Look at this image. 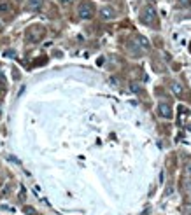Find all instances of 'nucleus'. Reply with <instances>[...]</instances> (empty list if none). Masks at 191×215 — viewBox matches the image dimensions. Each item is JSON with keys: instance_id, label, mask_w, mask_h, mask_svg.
Listing matches in <instances>:
<instances>
[{"instance_id": "nucleus-10", "label": "nucleus", "mask_w": 191, "mask_h": 215, "mask_svg": "<svg viewBox=\"0 0 191 215\" xmlns=\"http://www.w3.org/2000/svg\"><path fill=\"white\" fill-rule=\"evenodd\" d=\"M130 91L131 93H139V91H140V86L135 84V82H131V84H130Z\"/></svg>"}, {"instance_id": "nucleus-7", "label": "nucleus", "mask_w": 191, "mask_h": 215, "mask_svg": "<svg viewBox=\"0 0 191 215\" xmlns=\"http://www.w3.org/2000/svg\"><path fill=\"white\" fill-rule=\"evenodd\" d=\"M170 89H172V93H174L175 96H182V86H181L179 82H172Z\"/></svg>"}, {"instance_id": "nucleus-11", "label": "nucleus", "mask_w": 191, "mask_h": 215, "mask_svg": "<svg viewBox=\"0 0 191 215\" xmlns=\"http://www.w3.org/2000/svg\"><path fill=\"white\" fill-rule=\"evenodd\" d=\"M9 11V6L7 4H0V12H7Z\"/></svg>"}, {"instance_id": "nucleus-15", "label": "nucleus", "mask_w": 191, "mask_h": 215, "mask_svg": "<svg viewBox=\"0 0 191 215\" xmlns=\"http://www.w3.org/2000/svg\"><path fill=\"white\" fill-rule=\"evenodd\" d=\"M189 191H191V182H189Z\"/></svg>"}, {"instance_id": "nucleus-4", "label": "nucleus", "mask_w": 191, "mask_h": 215, "mask_svg": "<svg viewBox=\"0 0 191 215\" xmlns=\"http://www.w3.org/2000/svg\"><path fill=\"white\" fill-rule=\"evenodd\" d=\"M158 114L163 119H172V107H170L167 102L160 103V105H158Z\"/></svg>"}, {"instance_id": "nucleus-9", "label": "nucleus", "mask_w": 191, "mask_h": 215, "mask_svg": "<svg viewBox=\"0 0 191 215\" xmlns=\"http://www.w3.org/2000/svg\"><path fill=\"white\" fill-rule=\"evenodd\" d=\"M177 6H179V7H189L191 6V0H177Z\"/></svg>"}, {"instance_id": "nucleus-12", "label": "nucleus", "mask_w": 191, "mask_h": 215, "mask_svg": "<svg viewBox=\"0 0 191 215\" xmlns=\"http://www.w3.org/2000/svg\"><path fill=\"white\" fill-rule=\"evenodd\" d=\"M186 173H188V175L191 177V161L188 163V164H186Z\"/></svg>"}, {"instance_id": "nucleus-8", "label": "nucleus", "mask_w": 191, "mask_h": 215, "mask_svg": "<svg viewBox=\"0 0 191 215\" xmlns=\"http://www.w3.org/2000/svg\"><path fill=\"white\" fill-rule=\"evenodd\" d=\"M23 212H25L27 215H37L35 208H32V206H25V208H23Z\"/></svg>"}, {"instance_id": "nucleus-14", "label": "nucleus", "mask_w": 191, "mask_h": 215, "mask_svg": "<svg viewBox=\"0 0 191 215\" xmlns=\"http://www.w3.org/2000/svg\"><path fill=\"white\" fill-rule=\"evenodd\" d=\"M188 203H191V191H189V194H188Z\"/></svg>"}, {"instance_id": "nucleus-2", "label": "nucleus", "mask_w": 191, "mask_h": 215, "mask_svg": "<svg viewBox=\"0 0 191 215\" xmlns=\"http://www.w3.org/2000/svg\"><path fill=\"white\" fill-rule=\"evenodd\" d=\"M158 19V12L153 6H147L144 11H142V21L144 23H149V25H154Z\"/></svg>"}, {"instance_id": "nucleus-3", "label": "nucleus", "mask_w": 191, "mask_h": 215, "mask_svg": "<svg viewBox=\"0 0 191 215\" xmlns=\"http://www.w3.org/2000/svg\"><path fill=\"white\" fill-rule=\"evenodd\" d=\"M98 14H100V19H104V21H110V19L116 18V11L110 6H102Z\"/></svg>"}, {"instance_id": "nucleus-1", "label": "nucleus", "mask_w": 191, "mask_h": 215, "mask_svg": "<svg viewBox=\"0 0 191 215\" xmlns=\"http://www.w3.org/2000/svg\"><path fill=\"white\" fill-rule=\"evenodd\" d=\"M93 14H95V9H93V4H89V2H82L77 9V16L81 19H91Z\"/></svg>"}, {"instance_id": "nucleus-13", "label": "nucleus", "mask_w": 191, "mask_h": 215, "mask_svg": "<svg viewBox=\"0 0 191 215\" xmlns=\"http://www.w3.org/2000/svg\"><path fill=\"white\" fill-rule=\"evenodd\" d=\"M61 4H63V6H69V4H72V2H74V0H60Z\"/></svg>"}, {"instance_id": "nucleus-6", "label": "nucleus", "mask_w": 191, "mask_h": 215, "mask_svg": "<svg viewBox=\"0 0 191 215\" xmlns=\"http://www.w3.org/2000/svg\"><path fill=\"white\" fill-rule=\"evenodd\" d=\"M44 6V0H28V9L30 11H39V9H42Z\"/></svg>"}, {"instance_id": "nucleus-5", "label": "nucleus", "mask_w": 191, "mask_h": 215, "mask_svg": "<svg viewBox=\"0 0 191 215\" xmlns=\"http://www.w3.org/2000/svg\"><path fill=\"white\" fill-rule=\"evenodd\" d=\"M137 44H139L144 51H149V49H151V42H149L144 35H137Z\"/></svg>"}, {"instance_id": "nucleus-16", "label": "nucleus", "mask_w": 191, "mask_h": 215, "mask_svg": "<svg viewBox=\"0 0 191 215\" xmlns=\"http://www.w3.org/2000/svg\"><path fill=\"white\" fill-rule=\"evenodd\" d=\"M16 2H21V0H16Z\"/></svg>"}]
</instances>
